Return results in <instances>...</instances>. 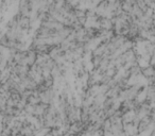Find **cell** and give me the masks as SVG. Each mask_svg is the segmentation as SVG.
<instances>
[{
  "label": "cell",
  "mask_w": 155,
  "mask_h": 136,
  "mask_svg": "<svg viewBox=\"0 0 155 136\" xmlns=\"http://www.w3.org/2000/svg\"><path fill=\"white\" fill-rule=\"evenodd\" d=\"M153 27H154V28H155V19L153 20Z\"/></svg>",
  "instance_id": "cell-2"
},
{
  "label": "cell",
  "mask_w": 155,
  "mask_h": 136,
  "mask_svg": "<svg viewBox=\"0 0 155 136\" xmlns=\"http://www.w3.org/2000/svg\"><path fill=\"white\" fill-rule=\"evenodd\" d=\"M141 75L146 79L153 78V77H155V67H153L152 65H148L146 67H142Z\"/></svg>",
  "instance_id": "cell-1"
}]
</instances>
